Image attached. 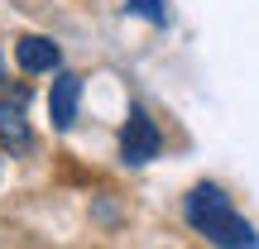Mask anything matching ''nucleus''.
Returning a JSON list of instances; mask_svg holds the SVG:
<instances>
[{"label":"nucleus","mask_w":259,"mask_h":249,"mask_svg":"<svg viewBox=\"0 0 259 249\" xmlns=\"http://www.w3.org/2000/svg\"><path fill=\"white\" fill-rule=\"evenodd\" d=\"M24 101H29L24 86L0 96V148H5V154H29V148H34V129L24 120Z\"/></svg>","instance_id":"3"},{"label":"nucleus","mask_w":259,"mask_h":249,"mask_svg":"<svg viewBox=\"0 0 259 249\" xmlns=\"http://www.w3.org/2000/svg\"><path fill=\"white\" fill-rule=\"evenodd\" d=\"M183 216H187V225L216 249H259L254 225L231 206V196L216 182H197L192 192H187V202H183Z\"/></svg>","instance_id":"1"},{"label":"nucleus","mask_w":259,"mask_h":249,"mask_svg":"<svg viewBox=\"0 0 259 249\" xmlns=\"http://www.w3.org/2000/svg\"><path fill=\"white\" fill-rule=\"evenodd\" d=\"M158 148H163V134H158V125L149 120L144 106H130L125 125H120V158L130 168H144L158 158Z\"/></svg>","instance_id":"2"},{"label":"nucleus","mask_w":259,"mask_h":249,"mask_svg":"<svg viewBox=\"0 0 259 249\" xmlns=\"http://www.w3.org/2000/svg\"><path fill=\"white\" fill-rule=\"evenodd\" d=\"M15 63H19V72H58V63H63V53H58V43L53 38H44V34H24L15 43Z\"/></svg>","instance_id":"5"},{"label":"nucleus","mask_w":259,"mask_h":249,"mask_svg":"<svg viewBox=\"0 0 259 249\" xmlns=\"http://www.w3.org/2000/svg\"><path fill=\"white\" fill-rule=\"evenodd\" d=\"M125 15H139V19H154V24H168V10L158 5V0H130Z\"/></svg>","instance_id":"6"},{"label":"nucleus","mask_w":259,"mask_h":249,"mask_svg":"<svg viewBox=\"0 0 259 249\" xmlns=\"http://www.w3.org/2000/svg\"><path fill=\"white\" fill-rule=\"evenodd\" d=\"M0 96H5V58H0Z\"/></svg>","instance_id":"7"},{"label":"nucleus","mask_w":259,"mask_h":249,"mask_svg":"<svg viewBox=\"0 0 259 249\" xmlns=\"http://www.w3.org/2000/svg\"><path fill=\"white\" fill-rule=\"evenodd\" d=\"M77 106H82V77L58 72L53 86H48V120H53V129H72L77 125Z\"/></svg>","instance_id":"4"}]
</instances>
